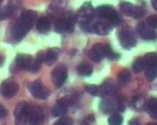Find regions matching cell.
Here are the masks:
<instances>
[{"mask_svg": "<svg viewBox=\"0 0 157 125\" xmlns=\"http://www.w3.org/2000/svg\"><path fill=\"white\" fill-rule=\"evenodd\" d=\"M37 13L32 10L24 11L13 30V37L17 41H21L33 27Z\"/></svg>", "mask_w": 157, "mask_h": 125, "instance_id": "6da1fadb", "label": "cell"}, {"mask_svg": "<svg viewBox=\"0 0 157 125\" xmlns=\"http://www.w3.org/2000/svg\"><path fill=\"white\" fill-rule=\"evenodd\" d=\"M89 58L94 62H98L104 57L115 60L119 57V55L112 50L111 46L106 44H96L91 48L88 54Z\"/></svg>", "mask_w": 157, "mask_h": 125, "instance_id": "7a4b0ae2", "label": "cell"}, {"mask_svg": "<svg viewBox=\"0 0 157 125\" xmlns=\"http://www.w3.org/2000/svg\"><path fill=\"white\" fill-rule=\"evenodd\" d=\"M95 16L109 22L113 27L119 24L121 21L119 13L109 5H104L98 7L95 10Z\"/></svg>", "mask_w": 157, "mask_h": 125, "instance_id": "3957f363", "label": "cell"}, {"mask_svg": "<svg viewBox=\"0 0 157 125\" xmlns=\"http://www.w3.org/2000/svg\"><path fill=\"white\" fill-rule=\"evenodd\" d=\"M77 17L73 13L67 12L58 19L55 24V30L58 33L72 32L74 30Z\"/></svg>", "mask_w": 157, "mask_h": 125, "instance_id": "277c9868", "label": "cell"}, {"mask_svg": "<svg viewBox=\"0 0 157 125\" xmlns=\"http://www.w3.org/2000/svg\"><path fill=\"white\" fill-rule=\"evenodd\" d=\"M100 109L104 114H113L124 109L123 101L120 98H104L100 104Z\"/></svg>", "mask_w": 157, "mask_h": 125, "instance_id": "5b68a950", "label": "cell"}, {"mask_svg": "<svg viewBox=\"0 0 157 125\" xmlns=\"http://www.w3.org/2000/svg\"><path fill=\"white\" fill-rule=\"evenodd\" d=\"M144 59L145 63V77L149 81H153L157 77V54L149 52Z\"/></svg>", "mask_w": 157, "mask_h": 125, "instance_id": "8992f818", "label": "cell"}, {"mask_svg": "<svg viewBox=\"0 0 157 125\" xmlns=\"http://www.w3.org/2000/svg\"><path fill=\"white\" fill-rule=\"evenodd\" d=\"M119 40L124 49L130 50L137 45V41L134 33L128 27H123L119 31Z\"/></svg>", "mask_w": 157, "mask_h": 125, "instance_id": "52a82bcc", "label": "cell"}, {"mask_svg": "<svg viewBox=\"0 0 157 125\" xmlns=\"http://www.w3.org/2000/svg\"><path fill=\"white\" fill-rule=\"evenodd\" d=\"M29 105L25 101H21L17 103L14 112L16 125H26Z\"/></svg>", "mask_w": 157, "mask_h": 125, "instance_id": "ba28073f", "label": "cell"}, {"mask_svg": "<svg viewBox=\"0 0 157 125\" xmlns=\"http://www.w3.org/2000/svg\"><path fill=\"white\" fill-rule=\"evenodd\" d=\"M28 88L32 95L37 99L46 100L50 95L49 91L43 85L40 80H36L29 84Z\"/></svg>", "mask_w": 157, "mask_h": 125, "instance_id": "9c48e42d", "label": "cell"}, {"mask_svg": "<svg viewBox=\"0 0 157 125\" xmlns=\"http://www.w3.org/2000/svg\"><path fill=\"white\" fill-rule=\"evenodd\" d=\"M19 90V86L15 81L8 79L3 81L0 86V94L6 98H11L15 96Z\"/></svg>", "mask_w": 157, "mask_h": 125, "instance_id": "30bf717a", "label": "cell"}, {"mask_svg": "<svg viewBox=\"0 0 157 125\" xmlns=\"http://www.w3.org/2000/svg\"><path fill=\"white\" fill-rule=\"evenodd\" d=\"M45 120V113L43 109L38 105L29 106L28 124L29 125H41Z\"/></svg>", "mask_w": 157, "mask_h": 125, "instance_id": "8fae6325", "label": "cell"}, {"mask_svg": "<svg viewBox=\"0 0 157 125\" xmlns=\"http://www.w3.org/2000/svg\"><path fill=\"white\" fill-rule=\"evenodd\" d=\"M121 9L126 15L134 18H141L145 13L143 9L128 2L122 3L121 5Z\"/></svg>", "mask_w": 157, "mask_h": 125, "instance_id": "7c38bea8", "label": "cell"}, {"mask_svg": "<svg viewBox=\"0 0 157 125\" xmlns=\"http://www.w3.org/2000/svg\"><path fill=\"white\" fill-rule=\"evenodd\" d=\"M67 78V69L63 65H58L52 72V80L56 87H61L64 84Z\"/></svg>", "mask_w": 157, "mask_h": 125, "instance_id": "4fadbf2b", "label": "cell"}, {"mask_svg": "<svg viewBox=\"0 0 157 125\" xmlns=\"http://www.w3.org/2000/svg\"><path fill=\"white\" fill-rule=\"evenodd\" d=\"M113 27V26L111 23L99 18H98L97 20H93L92 21V31L98 35H107L112 31Z\"/></svg>", "mask_w": 157, "mask_h": 125, "instance_id": "5bb4252c", "label": "cell"}, {"mask_svg": "<svg viewBox=\"0 0 157 125\" xmlns=\"http://www.w3.org/2000/svg\"><path fill=\"white\" fill-rule=\"evenodd\" d=\"M137 31L140 36L145 41H153L156 37V34L148 23L140 22L137 26Z\"/></svg>", "mask_w": 157, "mask_h": 125, "instance_id": "9a60e30c", "label": "cell"}, {"mask_svg": "<svg viewBox=\"0 0 157 125\" xmlns=\"http://www.w3.org/2000/svg\"><path fill=\"white\" fill-rule=\"evenodd\" d=\"M78 16L81 19V22L92 20L95 17V10L90 2H86L82 5L78 10Z\"/></svg>", "mask_w": 157, "mask_h": 125, "instance_id": "2e32d148", "label": "cell"}, {"mask_svg": "<svg viewBox=\"0 0 157 125\" xmlns=\"http://www.w3.org/2000/svg\"><path fill=\"white\" fill-rule=\"evenodd\" d=\"M33 60L32 57L26 54H19L16 59V65L20 70L30 71Z\"/></svg>", "mask_w": 157, "mask_h": 125, "instance_id": "e0dca14e", "label": "cell"}, {"mask_svg": "<svg viewBox=\"0 0 157 125\" xmlns=\"http://www.w3.org/2000/svg\"><path fill=\"white\" fill-rule=\"evenodd\" d=\"M100 88L101 89L103 96L113 95L117 91V85L115 83V81L110 78L105 80L100 86Z\"/></svg>", "mask_w": 157, "mask_h": 125, "instance_id": "ac0fdd59", "label": "cell"}, {"mask_svg": "<svg viewBox=\"0 0 157 125\" xmlns=\"http://www.w3.org/2000/svg\"><path fill=\"white\" fill-rule=\"evenodd\" d=\"M60 50L58 48H52L44 55V62L47 65H52L58 59Z\"/></svg>", "mask_w": 157, "mask_h": 125, "instance_id": "d6986e66", "label": "cell"}, {"mask_svg": "<svg viewBox=\"0 0 157 125\" xmlns=\"http://www.w3.org/2000/svg\"><path fill=\"white\" fill-rule=\"evenodd\" d=\"M144 109L151 118H157V98L153 97L146 101Z\"/></svg>", "mask_w": 157, "mask_h": 125, "instance_id": "ffe728a7", "label": "cell"}, {"mask_svg": "<svg viewBox=\"0 0 157 125\" xmlns=\"http://www.w3.org/2000/svg\"><path fill=\"white\" fill-rule=\"evenodd\" d=\"M36 25L37 30L42 34L47 33L51 29V22L45 17L39 18Z\"/></svg>", "mask_w": 157, "mask_h": 125, "instance_id": "44dd1931", "label": "cell"}, {"mask_svg": "<svg viewBox=\"0 0 157 125\" xmlns=\"http://www.w3.org/2000/svg\"><path fill=\"white\" fill-rule=\"evenodd\" d=\"M67 112V106L64 104L58 102L52 109V115L54 117L65 116Z\"/></svg>", "mask_w": 157, "mask_h": 125, "instance_id": "7402d4cb", "label": "cell"}, {"mask_svg": "<svg viewBox=\"0 0 157 125\" xmlns=\"http://www.w3.org/2000/svg\"><path fill=\"white\" fill-rule=\"evenodd\" d=\"M77 73L81 76H88L92 73V66L87 62H82L77 66Z\"/></svg>", "mask_w": 157, "mask_h": 125, "instance_id": "603a6c76", "label": "cell"}, {"mask_svg": "<svg viewBox=\"0 0 157 125\" xmlns=\"http://www.w3.org/2000/svg\"><path fill=\"white\" fill-rule=\"evenodd\" d=\"M131 78L130 72L128 69L122 70L118 74V82L121 84H126L130 81Z\"/></svg>", "mask_w": 157, "mask_h": 125, "instance_id": "cb8c5ba5", "label": "cell"}, {"mask_svg": "<svg viewBox=\"0 0 157 125\" xmlns=\"http://www.w3.org/2000/svg\"><path fill=\"white\" fill-rule=\"evenodd\" d=\"M132 68H133L134 72L136 73H140L144 70H145V63L144 57H139V58H137L134 62Z\"/></svg>", "mask_w": 157, "mask_h": 125, "instance_id": "d4e9b609", "label": "cell"}, {"mask_svg": "<svg viewBox=\"0 0 157 125\" xmlns=\"http://www.w3.org/2000/svg\"><path fill=\"white\" fill-rule=\"evenodd\" d=\"M123 122V117L119 113H113L108 119V123L109 125H121Z\"/></svg>", "mask_w": 157, "mask_h": 125, "instance_id": "484cf974", "label": "cell"}, {"mask_svg": "<svg viewBox=\"0 0 157 125\" xmlns=\"http://www.w3.org/2000/svg\"><path fill=\"white\" fill-rule=\"evenodd\" d=\"M85 90L88 93L93 96H98V97H102L103 96L100 86L92 84L88 85L86 87Z\"/></svg>", "mask_w": 157, "mask_h": 125, "instance_id": "4316f807", "label": "cell"}, {"mask_svg": "<svg viewBox=\"0 0 157 125\" xmlns=\"http://www.w3.org/2000/svg\"><path fill=\"white\" fill-rule=\"evenodd\" d=\"M146 100L143 97H136L134 98L133 102H132V105L136 109H141L144 108Z\"/></svg>", "mask_w": 157, "mask_h": 125, "instance_id": "83f0119b", "label": "cell"}, {"mask_svg": "<svg viewBox=\"0 0 157 125\" xmlns=\"http://www.w3.org/2000/svg\"><path fill=\"white\" fill-rule=\"evenodd\" d=\"M13 9L11 6L5 7L0 10V18H6L11 16L13 14Z\"/></svg>", "mask_w": 157, "mask_h": 125, "instance_id": "f1b7e54d", "label": "cell"}, {"mask_svg": "<svg viewBox=\"0 0 157 125\" xmlns=\"http://www.w3.org/2000/svg\"><path fill=\"white\" fill-rule=\"evenodd\" d=\"M54 125H73V120L68 117H62L55 122Z\"/></svg>", "mask_w": 157, "mask_h": 125, "instance_id": "f546056e", "label": "cell"}, {"mask_svg": "<svg viewBox=\"0 0 157 125\" xmlns=\"http://www.w3.org/2000/svg\"><path fill=\"white\" fill-rule=\"evenodd\" d=\"M147 23L152 27L157 30V14L151 15L147 18Z\"/></svg>", "mask_w": 157, "mask_h": 125, "instance_id": "4dcf8cb0", "label": "cell"}, {"mask_svg": "<svg viewBox=\"0 0 157 125\" xmlns=\"http://www.w3.org/2000/svg\"><path fill=\"white\" fill-rule=\"evenodd\" d=\"M94 121H95V117L94 115H90L83 120L80 125H92L93 123H94Z\"/></svg>", "mask_w": 157, "mask_h": 125, "instance_id": "1f68e13d", "label": "cell"}, {"mask_svg": "<svg viewBox=\"0 0 157 125\" xmlns=\"http://www.w3.org/2000/svg\"><path fill=\"white\" fill-rule=\"evenodd\" d=\"M7 110L3 105L0 104V119H3L7 115Z\"/></svg>", "mask_w": 157, "mask_h": 125, "instance_id": "d6a6232c", "label": "cell"}, {"mask_svg": "<svg viewBox=\"0 0 157 125\" xmlns=\"http://www.w3.org/2000/svg\"><path fill=\"white\" fill-rule=\"evenodd\" d=\"M128 125H141V124L138 119L133 118L129 121Z\"/></svg>", "mask_w": 157, "mask_h": 125, "instance_id": "836d02e7", "label": "cell"}, {"mask_svg": "<svg viewBox=\"0 0 157 125\" xmlns=\"http://www.w3.org/2000/svg\"><path fill=\"white\" fill-rule=\"evenodd\" d=\"M151 3L153 8L157 11V0H151Z\"/></svg>", "mask_w": 157, "mask_h": 125, "instance_id": "e575fe53", "label": "cell"}, {"mask_svg": "<svg viewBox=\"0 0 157 125\" xmlns=\"http://www.w3.org/2000/svg\"><path fill=\"white\" fill-rule=\"evenodd\" d=\"M4 64V59L3 57H2L1 55H0V67H2Z\"/></svg>", "mask_w": 157, "mask_h": 125, "instance_id": "d590c367", "label": "cell"}, {"mask_svg": "<svg viewBox=\"0 0 157 125\" xmlns=\"http://www.w3.org/2000/svg\"><path fill=\"white\" fill-rule=\"evenodd\" d=\"M146 125H157V124L155 123H147Z\"/></svg>", "mask_w": 157, "mask_h": 125, "instance_id": "8d00e7d4", "label": "cell"}, {"mask_svg": "<svg viewBox=\"0 0 157 125\" xmlns=\"http://www.w3.org/2000/svg\"><path fill=\"white\" fill-rule=\"evenodd\" d=\"M1 2H2V0H0V3H1Z\"/></svg>", "mask_w": 157, "mask_h": 125, "instance_id": "74e56055", "label": "cell"}]
</instances>
